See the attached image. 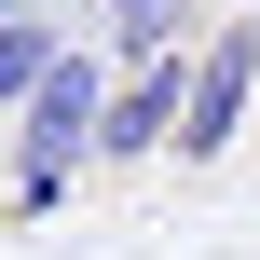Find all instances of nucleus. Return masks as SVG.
Masks as SVG:
<instances>
[{
    "label": "nucleus",
    "instance_id": "1",
    "mask_svg": "<svg viewBox=\"0 0 260 260\" xmlns=\"http://www.w3.org/2000/svg\"><path fill=\"white\" fill-rule=\"evenodd\" d=\"M96 96H110V69L96 55H55L0 123H14V206H69V178L96 165Z\"/></svg>",
    "mask_w": 260,
    "mask_h": 260
},
{
    "label": "nucleus",
    "instance_id": "2",
    "mask_svg": "<svg viewBox=\"0 0 260 260\" xmlns=\"http://www.w3.org/2000/svg\"><path fill=\"white\" fill-rule=\"evenodd\" d=\"M247 96H260V14L219 27V41H192V82H178V137H165V151L219 165V151L247 137Z\"/></svg>",
    "mask_w": 260,
    "mask_h": 260
},
{
    "label": "nucleus",
    "instance_id": "3",
    "mask_svg": "<svg viewBox=\"0 0 260 260\" xmlns=\"http://www.w3.org/2000/svg\"><path fill=\"white\" fill-rule=\"evenodd\" d=\"M55 55H69V27H55L41 0H27V14H0V110H14V96H27L41 69H55Z\"/></svg>",
    "mask_w": 260,
    "mask_h": 260
},
{
    "label": "nucleus",
    "instance_id": "4",
    "mask_svg": "<svg viewBox=\"0 0 260 260\" xmlns=\"http://www.w3.org/2000/svg\"><path fill=\"white\" fill-rule=\"evenodd\" d=\"M96 14H110V27H123V55H165V41H178V14H192V0H96Z\"/></svg>",
    "mask_w": 260,
    "mask_h": 260
},
{
    "label": "nucleus",
    "instance_id": "5",
    "mask_svg": "<svg viewBox=\"0 0 260 260\" xmlns=\"http://www.w3.org/2000/svg\"><path fill=\"white\" fill-rule=\"evenodd\" d=\"M0 14H27V0H0Z\"/></svg>",
    "mask_w": 260,
    "mask_h": 260
}]
</instances>
